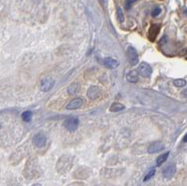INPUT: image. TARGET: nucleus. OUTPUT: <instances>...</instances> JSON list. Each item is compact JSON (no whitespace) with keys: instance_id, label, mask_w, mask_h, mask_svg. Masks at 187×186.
Wrapping results in <instances>:
<instances>
[{"instance_id":"f257e3e1","label":"nucleus","mask_w":187,"mask_h":186,"mask_svg":"<svg viewBox=\"0 0 187 186\" xmlns=\"http://www.w3.org/2000/svg\"><path fill=\"white\" fill-rule=\"evenodd\" d=\"M126 55H127V59L130 63L131 65H136L138 64V53L137 51L135 50L134 47L132 46H129L126 50Z\"/></svg>"},{"instance_id":"f03ea898","label":"nucleus","mask_w":187,"mask_h":186,"mask_svg":"<svg viewBox=\"0 0 187 186\" xmlns=\"http://www.w3.org/2000/svg\"><path fill=\"white\" fill-rule=\"evenodd\" d=\"M79 118L78 117H75V116H71V117H68L65 121V127L70 131V132H74L77 130L78 126H79Z\"/></svg>"},{"instance_id":"7ed1b4c3","label":"nucleus","mask_w":187,"mask_h":186,"mask_svg":"<svg viewBox=\"0 0 187 186\" xmlns=\"http://www.w3.org/2000/svg\"><path fill=\"white\" fill-rule=\"evenodd\" d=\"M137 71L138 72V74L140 76H142L144 78H148V77H150L152 75L153 68H152V66L149 64L143 62L138 66V70Z\"/></svg>"},{"instance_id":"20e7f679","label":"nucleus","mask_w":187,"mask_h":186,"mask_svg":"<svg viewBox=\"0 0 187 186\" xmlns=\"http://www.w3.org/2000/svg\"><path fill=\"white\" fill-rule=\"evenodd\" d=\"M33 144L37 147V148H43L46 145V136L42 133H38L33 137Z\"/></svg>"},{"instance_id":"39448f33","label":"nucleus","mask_w":187,"mask_h":186,"mask_svg":"<svg viewBox=\"0 0 187 186\" xmlns=\"http://www.w3.org/2000/svg\"><path fill=\"white\" fill-rule=\"evenodd\" d=\"M54 85H55V80L50 77H46L41 80L40 89L42 92H48L54 87Z\"/></svg>"},{"instance_id":"423d86ee","label":"nucleus","mask_w":187,"mask_h":186,"mask_svg":"<svg viewBox=\"0 0 187 186\" xmlns=\"http://www.w3.org/2000/svg\"><path fill=\"white\" fill-rule=\"evenodd\" d=\"M159 31H160V25L159 24H153L150 27L149 32H148V38H149V39L152 42H153L155 40V39H156Z\"/></svg>"},{"instance_id":"0eeeda50","label":"nucleus","mask_w":187,"mask_h":186,"mask_svg":"<svg viewBox=\"0 0 187 186\" xmlns=\"http://www.w3.org/2000/svg\"><path fill=\"white\" fill-rule=\"evenodd\" d=\"M165 149V144L162 141H156L153 142L148 149V152L149 153H156L161 152L162 150Z\"/></svg>"},{"instance_id":"6e6552de","label":"nucleus","mask_w":187,"mask_h":186,"mask_svg":"<svg viewBox=\"0 0 187 186\" xmlns=\"http://www.w3.org/2000/svg\"><path fill=\"white\" fill-rule=\"evenodd\" d=\"M87 96L92 99V100H96L100 96V90L97 86H91L87 92Z\"/></svg>"},{"instance_id":"1a4fd4ad","label":"nucleus","mask_w":187,"mask_h":186,"mask_svg":"<svg viewBox=\"0 0 187 186\" xmlns=\"http://www.w3.org/2000/svg\"><path fill=\"white\" fill-rule=\"evenodd\" d=\"M83 103V100L82 98L81 97H77L73 100H71L67 105H66V110H69V111H72V110H77L79 109L80 107H81Z\"/></svg>"},{"instance_id":"9d476101","label":"nucleus","mask_w":187,"mask_h":186,"mask_svg":"<svg viewBox=\"0 0 187 186\" xmlns=\"http://www.w3.org/2000/svg\"><path fill=\"white\" fill-rule=\"evenodd\" d=\"M103 65H105L108 68H116L119 66V62L112 57H106L103 59Z\"/></svg>"},{"instance_id":"9b49d317","label":"nucleus","mask_w":187,"mask_h":186,"mask_svg":"<svg viewBox=\"0 0 187 186\" xmlns=\"http://www.w3.org/2000/svg\"><path fill=\"white\" fill-rule=\"evenodd\" d=\"M176 172V167L174 165H170L169 167H167L164 171H163V176L166 178V179H170L174 176Z\"/></svg>"},{"instance_id":"f8f14e48","label":"nucleus","mask_w":187,"mask_h":186,"mask_svg":"<svg viewBox=\"0 0 187 186\" xmlns=\"http://www.w3.org/2000/svg\"><path fill=\"white\" fill-rule=\"evenodd\" d=\"M138 72L136 70H131L126 74V80L131 83H136L138 80Z\"/></svg>"},{"instance_id":"ddd939ff","label":"nucleus","mask_w":187,"mask_h":186,"mask_svg":"<svg viewBox=\"0 0 187 186\" xmlns=\"http://www.w3.org/2000/svg\"><path fill=\"white\" fill-rule=\"evenodd\" d=\"M123 110H125V106L122 104V103H119V102H114L112 104L111 108H110V111H112V112H118V111H122Z\"/></svg>"},{"instance_id":"4468645a","label":"nucleus","mask_w":187,"mask_h":186,"mask_svg":"<svg viewBox=\"0 0 187 186\" xmlns=\"http://www.w3.org/2000/svg\"><path fill=\"white\" fill-rule=\"evenodd\" d=\"M79 89H80V84L77 83V82H73L69 85L67 92H68L69 95H76L78 93Z\"/></svg>"},{"instance_id":"2eb2a0df","label":"nucleus","mask_w":187,"mask_h":186,"mask_svg":"<svg viewBox=\"0 0 187 186\" xmlns=\"http://www.w3.org/2000/svg\"><path fill=\"white\" fill-rule=\"evenodd\" d=\"M169 152H166V153H164V154H161V155H159L158 157H157V159H156V166H161L164 162H166L167 161V159H168V157H169Z\"/></svg>"},{"instance_id":"dca6fc26","label":"nucleus","mask_w":187,"mask_h":186,"mask_svg":"<svg viewBox=\"0 0 187 186\" xmlns=\"http://www.w3.org/2000/svg\"><path fill=\"white\" fill-rule=\"evenodd\" d=\"M22 118L24 122H30L32 120V112L31 111H24L22 114Z\"/></svg>"},{"instance_id":"f3484780","label":"nucleus","mask_w":187,"mask_h":186,"mask_svg":"<svg viewBox=\"0 0 187 186\" xmlns=\"http://www.w3.org/2000/svg\"><path fill=\"white\" fill-rule=\"evenodd\" d=\"M173 84L176 87H184L186 85V81L183 79H179V80H173Z\"/></svg>"},{"instance_id":"a211bd4d","label":"nucleus","mask_w":187,"mask_h":186,"mask_svg":"<svg viewBox=\"0 0 187 186\" xmlns=\"http://www.w3.org/2000/svg\"><path fill=\"white\" fill-rule=\"evenodd\" d=\"M117 16H118V20L120 23H123L125 21V17H124V14H123V11H122V8H118L117 10Z\"/></svg>"},{"instance_id":"6ab92c4d","label":"nucleus","mask_w":187,"mask_h":186,"mask_svg":"<svg viewBox=\"0 0 187 186\" xmlns=\"http://www.w3.org/2000/svg\"><path fill=\"white\" fill-rule=\"evenodd\" d=\"M154 173H155V170L153 169V168H152L150 171H149V173L146 175V177L144 178V182H146V181H148V180H150L153 175H154Z\"/></svg>"},{"instance_id":"aec40b11","label":"nucleus","mask_w":187,"mask_h":186,"mask_svg":"<svg viewBox=\"0 0 187 186\" xmlns=\"http://www.w3.org/2000/svg\"><path fill=\"white\" fill-rule=\"evenodd\" d=\"M136 1H137V0H126L125 4V8H126V9H129V8L132 7V5H133Z\"/></svg>"},{"instance_id":"412c9836","label":"nucleus","mask_w":187,"mask_h":186,"mask_svg":"<svg viewBox=\"0 0 187 186\" xmlns=\"http://www.w3.org/2000/svg\"><path fill=\"white\" fill-rule=\"evenodd\" d=\"M161 11H162V10H161V8H154V9H153V13H152V14H153V17H156V16H158V15L161 13Z\"/></svg>"},{"instance_id":"4be33fe9","label":"nucleus","mask_w":187,"mask_h":186,"mask_svg":"<svg viewBox=\"0 0 187 186\" xmlns=\"http://www.w3.org/2000/svg\"><path fill=\"white\" fill-rule=\"evenodd\" d=\"M182 94H183L184 96H187V88L185 89V90H184V91H183V93H182Z\"/></svg>"},{"instance_id":"5701e85b","label":"nucleus","mask_w":187,"mask_h":186,"mask_svg":"<svg viewBox=\"0 0 187 186\" xmlns=\"http://www.w3.org/2000/svg\"><path fill=\"white\" fill-rule=\"evenodd\" d=\"M184 142H187V134L184 136Z\"/></svg>"},{"instance_id":"b1692460","label":"nucleus","mask_w":187,"mask_h":186,"mask_svg":"<svg viewBox=\"0 0 187 186\" xmlns=\"http://www.w3.org/2000/svg\"><path fill=\"white\" fill-rule=\"evenodd\" d=\"M33 186H41L40 184H39V183H36V184H34Z\"/></svg>"},{"instance_id":"393cba45","label":"nucleus","mask_w":187,"mask_h":186,"mask_svg":"<svg viewBox=\"0 0 187 186\" xmlns=\"http://www.w3.org/2000/svg\"><path fill=\"white\" fill-rule=\"evenodd\" d=\"M34 1H37V0H34Z\"/></svg>"}]
</instances>
